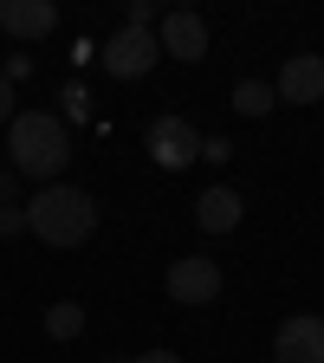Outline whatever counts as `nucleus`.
I'll return each instance as SVG.
<instances>
[{
  "mask_svg": "<svg viewBox=\"0 0 324 363\" xmlns=\"http://www.w3.org/2000/svg\"><path fill=\"white\" fill-rule=\"evenodd\" d=\"M7 156H13V175L39 182V189H52L72 162V136L52 111H13L7 123Z\"/></svg>",
  "mask_w": 324,
  "mask_h": 363,
  "instance_id": "f257e3e1",
  "label": "nucleus"
},
{
  "mask_svg": "<svg viewBox=\"0 0 324 363\" xmlns=\"http://www.w3.org/2000/svg\"><path fill=\"white\" fill-rule=\"evenodd\" d=\"M26 234L45 240V247H84L98 234V201L72 182H52V189H39L26 201Z\"/></svg>",
  "mask_w": 324,
  "mask_h": 363,
  "instance_id": "f03ea898",
  "label": "nucleus"
},
{
  "mask_svg": "<svg viewBox=\"0 0 324 363\" xmlns=\"http://www.w3.org/2000/svg\"><path fill=\"white\" fill-rule=\"evenodd\" d=\"M104 72L111 78H143V72H156V59H162V45H156V33H143V26H117L111 39H104Z\"/></svg>",
  "mask_w": 324,
  "mask_h": 363,
  "instance_id": "7ed1b4c3",
  "label": "nucleus"
},
{
  "mask_svg": "<svg viewBox=\"0 0 324 363\" xmlns=\"http://www.w3.org/2000/svg\"><path fill=\"white\" fill-rule=\"evenodd\" d=\"M162 286H169L175 305H214L227 279H220V266H214L208 253H181V259L169 266V279H162Z\"/></svg>",
  "mask_w": 324,
  "mask_h": 363,
  "instance_id": "20e7f679",
  "label": "nucleus"
},
{
  "mask_svg": "<svg viewBox=\"0 0 324 363\" xmlns=\"http://www.w3.org/2000/svg\"><path fill=\"white\" fill-rule=\"evenodd\" d=\"M272 363H324V318L318 311H292L272 331Z\"/></svg>",
  "mask_w": 324,
  "mask_h": 363,
  "instance_id": "39448f33",
  "label": "nucleus"
},
{
  "mask_svg": "<svg viewBox=\"0 0 324 363\" xmlns=\"http://www.w3.org/2000/svg\"><path fill=\"white\" fill-rule=\"evenodd\" d=\"M150 156H156V169H189L195 156H201V130L189 123V117H156L150 123Z\"/></svg>",
  "mask_w": 324,
  "mask_h": 363,
  "instance_id": "423d86ee",
  "label": "nucleus"
},
{
  "mask_svg": "<svg viewBox=\"0 0 324 363\" xmlns=\"http://www.w3.org/2000/svg\"><path fill=\"white\" fill-rule=\"evenodd\" d=\"M156 45H162L169 59L195 65V59H208V20H201L195 7H175V13H162V26H156Z\"/></svg>",
  "mask_w": 324,
  "mask_h": 363,
  "instance_id": "0eeeda50",
  "label": "nucleus"
},
{
  "mask_svg": "<svg viewBox=\"0 0 324 363\" xmlns=\"http://www.w3.org/2000/svg\"><path fill=\"white\" fill-rule=\"evenodd\" d=\"M279 104H324V59L318 52H292L279 65V84H272Z\"/></svg>",
  "mask_w": 324,
  "mask_h": 363,
  "instance_id": "6e6552de",
  "label": "nucleus"
},
{
  "mask_svg": "<svg viewBox=\"0 0 324 363\" xmlns=\"http://www.w3.org/2000/svg\"><path fill=\"white\" fill-rule=\"evenodd\" d=\"M59 26V7L52 0H0V33L13 39H45Z\"/></svg>",
  "mask_w": 324,
  "mask_h": 363,
  "instance_id": "1a4fd4ad",
  "label": "nucleus"
},
{
  "mask_svg": "<svg viewBox=\"0 0 324 363\" xmlns=\"http://www.w3.org/2000/svg\"><path fill=\"white\" fill-rule=\"evenodd\" d=\"M240 214H247L240 189H208V195L195 201V220H201V234H234V227H240Z\"/></svg>",
  "mask_w": 324,
  "mask_h": 363,
  "instance_id": "9d476101",
  "label": "nucleus"
},
{
  "mask_svg": "<svg viewBox=\"0 0 324 363\" xmlns=\"http://www.w3.org/2000/svg\"><path fill=\"white\" fill-rule=\"evenodd\" d=\"M45 337H59V344L84 337V305H78V298H59V305H45Z\"/></svg>",
  "mask_w": 324,
  "mask_h": 363,
  "instance_id": "9b49d317",
  "label": "nucleus"
},
{
  "mask_svg": "<svg viewBox=\"0 0 324 363\" xmlns=\"http://www.w3.org/2000/svg\"><path fill=\"white\" fill-rule=\"evenodd\" d=\"M272 104H279V98H272L266 78H240V84H234V111H240V117H266Z\"/></svg>",
  "mask_w": 324,
  "mask_h": 363,
  "instance_id": "f8f14e48",
  "label": "nucleus"
},
{
  "mask_svg": "<svg viewBox=\"0 0 324 363\" xmlns=\"http://www.w3.org/2000/svg\"><path fill=\"white\" fill-rule=\"evenodd\" d=\"M123 26H143V33H156V7H150V0H130V7H123Z\"/></svg>",
  "mask_w": 324,
  "mask_h": 363,
  "instance_id": "ddd939ff",
  "label": "nucleus"
},
{
  "mask_svg": "<svg viewBox=\"0 0 324 363\" xmlns=\"http://www.w3.org/2000/svg\"><path fill=\"white\" fill-rule=\"evenodd\" d=\"M201 156H208V162H227V156H234V143H227V136H201Z\"/></svg>",
  "mask_w": 324,
  "mask_h": 363,
  "instance_id": "4468645a",
  "label": "nucleus"
},
{
  "mask_svg": "<svg viewBox=\"0 0 324 363\" xmlns=\"http://www.w3.org/2000/svg\"><path fill=\"white\" fill-rule=\"evenodd\" d=\"M0 234H26V208H0Z\"/></svg>",
  "mask_w": 324,
  "mask_h": 363,
  "instance_id": "2eb2a0df",
  "label": "nucleus"
},
{
  "mask_svg": "<svg viewBox=\"0 0 324 363\" xmlns=\"http://www.w3.org/2000/svg\"><path fill=\"white\" fill-rule=\"evenodd\" d=\"M0 123H13V84L0 78Z\"/></svg>",
  "mask_w": 324,
  "mask_h": 363,
  "instance_id": "dca6fc26",
  "label": "nucleus"
},
{
  "mask_svg": "<svg viewBox=\"0 0 324 363\" xmlns=\"http://www.w3.org/2000/svg\"><path fill=\"white\" fill-rule=\"evenodd\" d=\"M130 363H181L175 350H143V357H130Z\"/></svg>",
  "mask_w": 324,
  "mask_h": 363,
  "instance_id": "f3484780",
  "label": "nucleus"
},
{
  "mask_svg": "<svg viewBox=\"0 0 324 363\" xmlns=\"http://www.w3.org/2000/svg\"><path fill=\"white\" fill-rule=\"evenodd\" d=\"M7 195H13V169H0V208H7Z\"/></svg>",
  "mask_w": 324,
  "mask_h": 363,
  "instance_id": "a211bd4d",
  "label": "nucleus"
}]
</instances>
